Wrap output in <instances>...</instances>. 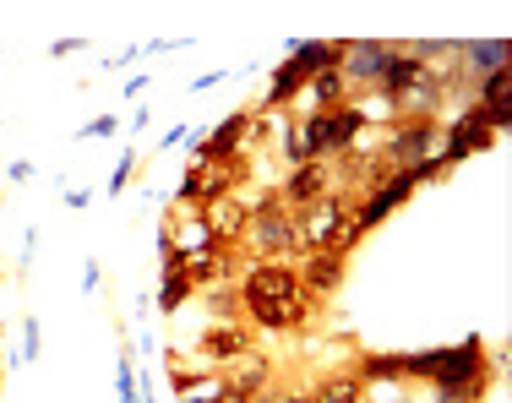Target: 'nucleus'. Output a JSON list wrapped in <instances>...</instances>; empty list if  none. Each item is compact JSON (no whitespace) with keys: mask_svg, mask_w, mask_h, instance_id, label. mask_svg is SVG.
Listing matches in <instances>:
<instances>
[{"mask_svg":"<svg viewBox=\"0 0 512 403\" xmlns=\"http://www.w3.org/2000/svg\"><path fill=\"white\" fill-rule=\"evenodd\" d=\"M235 284H240V322L251 333H306L311 327L316 300L300 289L295 262H251Z\"/></svg>","mask_w":512,"mask_h":403,"instance_id":"f257e3e1","label":"nucleus"},{"mask_svg":"<svg viewBox=\"0 0 512 403\" xmlns=\"http://www.w3.org/2000/svg\"><path fill=\"white\" fill-rule=\"evenodd\" d=\"M289 235H295V256H311V251H338L349 256L360 246V224H355V202L344 191H327L316 197L311 207H295L289 213Z\"/></svg>","mask_w":512,"mask_h":403,"instance_id":"f03ea898","label":"nucleus"},{"mask_svg":"<svg viewBox=\"0 0 512 403\" xmlns=\"http://www.w3.org/2000/svg\"><path fill=\"white\" fill-rule=\"evenodd\" d=\"M327 66H338V44L333 39H295V44H289V55L267 71V93H262V104H256V109L284 115V109L311 88L316 71H327Z\"/></svg>","mask_w":512,"mask_h":403,"instance_id":"7ed1b4c3","label":"nucleus"},{"mask_svg":"<svg viewBox=\"0 0 512 403\" xmlns=\"http://www.w3.org/2000/svg\"><path fill=\"white\" fill-rule=\"evenodd\" d=\"M240 256L246 262H284L295 256V235H289V207L278 197V186H267L262 197L246 207V235H240Z\"/></svg>","mask_w":512,"mask_h":403,"instance_id":"20e7f679","label":"nucleus"},{"mask_svg":"<svg viewBox=\"0 0 512 403\" xmlns=\"http://www.w3.org/2000/svg\"><path fill=\"white\" fill-rule=\"evenodd\" d=\"M485 148H496V126H491V115H485L480 104H469L458 120H447V126H442L436 158H442L447 169H458L463 158H474V153H485Z\"/></svg>","mask_w":512,"mask_h":403,"instance_id":"39448f33","label":"nucleus"},{"mask_svg":"<svg viewBox=\"0 0 512 403\" xmlns=\"http://www.w3.org/2000/svg\"><path fill=\"white\" fill-rule=\"evenodd\" d=\"M333 44H338V77L349 82V99L376 93L382 66H387V55H393V44H382V39H333Z\"/></svg>","mask_w":512,"mask_h":403,"instance_id":"423d86ee","label":"nucleus"},{"mask_svg":"<svg viewBox=\"0 0 512 403\" xmlns=\"http://www.w3.org/2000/svg\"><path fill=\"white\" fill-rule=\"evenodd\" d=\"M436 142H442V120H393L387 137L376 142V153L393 169H409V164H420V158H431Z\"/></svg>","mask_w":512,"mask_h":403,"instance_id":"0eeeda50","label":"nucleus"},{"mask_svg":"<svg viewBox=\"0 0 512 403\" xmlns=\"http://www.w3.org/2000/svg\"><path fill=\"white\" fill-rule=\"evenodd\" d=\"M256 349V333L246 322H207L202 338H197V360L213 365V371H224V365H235L240 354Z\"/></svg>","mask_w":512,"mask_h":403,"instance_id":"6e6552de","label":"nucleus"},{"mask_svg":"<svg viewBox=\"0 0 512 403\" xmlns=\"http://www.w3.org/2000/svg\"><path fill=\"white\" fill-rule=\"evenodd\" d=\"M246 120H251V109L224 115L207 137L191 142V164H229V158H240V153H246Z\"/></svg>","mask_w":512,"mask_h":403,"instance_id":"1a4fd4ad","label":"nucleus"},{"mask_svg":"<svg viewBox=\"0 0 512 403\" xmlns=\"http://www.w3.org/2000/svg\"><path fill=\"white\" fill-rule=\"evenodd\" d=\"M414 191H420V186H414V175H409V169H398V175L387 180V186H376L371 197H360V202H355V224H360V235H371L376 224H387V218H393L398 207L414 197Z\"/></svg>","mask_w":512,"mask_h":403,"instance_id":"9d476101","label":"nucleus"},{"mask_svg":"<svg viewBox=\"0 0 512 403\" xmlns=\"http://www.w3.org/2000/svg\"><path fill=\"white\" fill-rule=\"evenodd\" d=\"M295 278H300V289H306L311 300H327V295H338V289H344L349 256H338V251H311V256H300V262H295Z\"/></svg>","mask_w":512,"mask_h":403,"instance_id":"9b49d317","label":"nucleus"},{"mask_svg":"<svg viewBox=\"0 0 512 403\" xmlns=\"http://www.w3.org/2000/svg\"><path fill=\"white\" fill-rule=\"evenodd\" d=\"M327 191H333V164H295L284 175V186H278V197H284V207L289 213H295V207H311L316 197H327Z\"/></svg>","mask_w":512,"mask_h":403,"instance_id":"f8f14e48","label":"nucleus"},{"mask_svg":"<svg viewBox=\"0 0 512 403\" xmlns=\"http://www.w3.org/2000/svg\"><path fill=\"white\" fill-rule=\"evenodd\" d=\"M360 137H365V115H360L355 104H338V109H327V115H322V142H327V158H338V153L360 148Z\"/></svg>","mask_w":512,"mask_h":403,"instance_id":"ddd939ff","label":"nucleus"},{"mask_svg":"<svg viewBox=\"0 0 512 403\" xmlns=\"http://www.w3.org/2000/svg\"><path fill=\"white\" fill-rule=\"evenodd\" d=\"M420 77H425V66L404 50V44H393V55H387V66H382V82H376V93H382L387 104H398Z\"/></svg>","mask_w":512,"mask_h":403,"instance_id":"4468645a","label":"nucleus"},{"mask_svg":"<svg viewBox=\"0 0 512 403\" xmlns=\"http://www.w3.org/2000/svg\"><path fill=\"white\" fill-rule=\"evenodd\" d=\"M218 376H224V382H235L240 393H251V398H256V393H262V387H273V382H278V365L267 360L262 349H251V354H240L235 365H224V371H218Z\"/></svg>","mask_w":512,"mask_h":403,"instance_id":"2eb2a0df","label":"nucleus"},{"mask_svg":"<svg viewBox=\"0 0 512 403\" xmlns=\"http://www.w3.org/2000/svg\"><path fill=\"white\" fill-rule=\"evenodd\" d=\"M311 403H365V382H360L355 360L338 365V371H327V376H316V382H311Z\"/></svg>","mask_w":512,"mask_h":403,"instance_id":"dca6fc26","label":"nucleus"},{"mask_svg":"<svg viewBox=\"0 0 512 403\" xmlns=\"http://www.w3.org/2000/svg\"><path fill=\"white\" fill-rule=\"evenodd\" d=\"M246 207L251 202H240V197H224V202L202 207V218H207V229H213L218 246H235L240 251V235H246Z\"/></svg>","mask_w":512,"mask_h":403,"instance_id":"f3484780","label":"nucleus"},{"mask_svg":"<svg viewBox=\"0 0 512 403\" xmlns=\"http://www.w3.org/2000/svg\"><path fill=\"white\" fill-rule=\"evenodd\" d=\"M191 300H197V284L186 278V262H180V267H164V273H158V295H153L158 316H180Z\"/></svg>","mask_w":512,"mask_h":403,"instance_id":"a211bd4d","label":"nucleus"},{"mask_svg":"<svg viewBox=\"0 0 512 403\" xmlns=\"http://www.w3.org/2000/svg\"><path fill=\"white\" fill-rule=\"evenodd\" d=\"M300 99H306V115H327V109L349 104V82L338 77V66H327V71H316V77H311V88L300 93Z\"/></svg>","mask_w":512,"mask_h":403,"instance_id":"6ab92c4d","label":"nucleus"},{"mask_svg":"<svg viewBox=\"0 0 512 403\" xmlns=\"http://www.w3.org/2000/svg\"><path fill=\"white\" fill-rule=\"evenodd\" d=\"M458 55H463L469 77H485V71L507 66V39H469V44H458Z\"/></svg>","mask_w":512,"mask_h":403,"instance_id":"aec40b11","label":"nucleus"},{"mask_svg":"<svg viewBox=\"0 0 512 403\" xmlns=\"http://www.w3.org/2000/svg\"><path fill=\"white\" fill-rule=\"evenodd\" d=\"M202 305H207L213 322H240V284H235V278H224V284L202 289Z\"/></svg>","mask_w":512,"mask_h":403,"instance_id":"412c9836","label":"nucleus"},{"mask_svg":"<svg viewBox=\"0 0 512 403\" xmlns=\"http://www.w3.org/2000/svg\"><path fill=\"white\" fill-rule=\"evenodd\" d=\"M442 354L447 349H420V354H398V376H404V382H431L436 371H442Z\"/></svg>","mask_w":512,"mask_h":403,"instance_id":"4be33fe9","label":"nucleus"},{"mask_svg":"<svg viewBox=\"0 0 512 403\" xmlns=\"http://www.w3.org/2000/svg\"><path fill=\"white\" fill-rule=\"evenodd\" d=\"M115 403H142L137 398V371H131V349H120V360H115Z\"/></svg>","mask_w":512,"mask_h":403,"instance_id":"5701e85b","label":"nucleus"},{"mask_svg":"<svg viewBox=\"0 0 512 403\" xmlns=\"http://www.w3.org/2000/svg\"><path fill=\"white\" fill-rule=\"evenodd\" d=\"M131 169H137V148H131V142H126V153H120L115 175H109V197H120V191L131 186Z\"/></svg>","mask_w":512,"mask_h":403,"instance_id":"b1692460","label":"nucleus"},{"mask_svg":"<svg viewBox=\"0 0 512 403\" xmlns=\"http://www.w3.org/2000/svg\"><path fill=\"white\" fill-rule=\"evenodd\" d=\"M409 175H414V186H431V180H447V164L442 158H420V164H409Z\"/></svg>","mask_w":512,"mask_h":403,"instance_id":"393cba45","label":"nucleus"},{"mask_svg":"<svg viewBox=\"0 0 512 403\" xmlns=\"http://www.w3.org/2000/svg\"><path fill=\"white\" fill-rule=\"evenodd\" d=\"M115 131H120V120L115 115H99V120H88V126H77V142H104V137H115Z\"/></svg>","mask_w":512,"mask_h":403,"instance_id":"a878e982","label":"nucleus"},{"mask_svg":"<svg viewBox=\"0 0 512 403\" xmlns=\"http://www.w3.org/2000/svg\"><path fill=\"white\" fill-rule=\"evenodd\" d=\"M22 360H39V316H22Z\"/></svg>","mask_w":512,"mask_h":403,"instance_id":"bb28decb","label":"nucleus"},{"mask_svg":"<svg viewBox=\"0 0 512 403\" xmlns=\"http://www.w3.org/2000/svg\"><path fill=\"white\" fill-rule=\"evenodd\" d=\"M6 180H11V186H22V180H33V164H28V158H17V164H6Z\"/></svg>","mask_w":512,"mask_h":403,"instance_id":"cd10ccee","label":"nucleus"},{"mask_svg":"<svg viewBox=\"0 0 512 403\" xmlns=\"http://www.w3.org/2000/svg\"><path fill=\"white\" fill-rule=\"evenodd\" d=\"M77 50H88V39H55V44H50L55 60H60V55H77Z\"/></svg>","mask_w":512,"mask_h":403,"instance_id":"c85d7f7f","label":"nucleus"},{"mask_svg":"<svg viewBox=\"0 0 512 403\" xmlns=\"http://www.w3.org/2000/svg\"><path fill=\"white\" fill-rule=\"evenodd\" d=\"M99 284H104L99 262H88V267H82V289H88V295H93V289H99Z\"/></svg>","mask_w":512,"mask_h":403,"instance_id":"c756f323","label":"nucleus"},{"mask_svg":"<svg viewBox=\"0 0 512 403\" xmlns=\"http://www.w3.org/2000/svg\"><path fill=\"white\" fill-rule=\"evenodd\" d=\"M180 403H207V393H191V398H180Z\"/></svg>","mask_w":512,"mask_h":403,"instance_id":"7c9ffc66","label":"nucleus"}]
</instances>
